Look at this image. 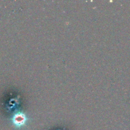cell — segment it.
<instances>
[{
    "label": "cell",
    "mask_w": 130,
    "mask_h": 130,
    "mask_svg": "<svg viewBox=\"0 0 130 130\" xmlns=\"http://www.w3.org/2000/svg\"><path fill=\"white\" fill-rule=\"evenodd\" d=\"M27 121V118L25 115L23 113L19 112L15 114V116L13 118V123L14 125L17 128L21 127L24 125Z\"/></svg>",
    "instance_id": "cell-1"
}]
</instances>
